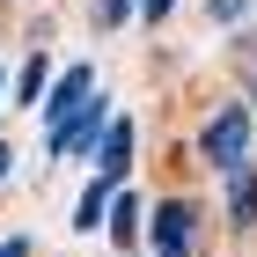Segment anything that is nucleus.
Instances as JSON below:
<instances>
[{
  "label": "nucleus",
  "instance_id": "nucleus-5",
  "mask_svg": "<svg viewBox=\"0 0 257 257\" xmlns=\"http://www.w3.org/2000/svg\"><path fill=\"white\" fill-rule=\"evenodd\" d=\"M88 88H96V66H66V74H59V88L44 96V110H52V125H59L66 110H81V96H88Z\"/></svg>",
  "mask_w": 257,
  "mask_h": 257
},
{
  "label": "nucleus",
  "instance_id": "nucleus-11",
  "mask_svg": "<svg viewBox=\"0 0 257 257\" xmlns=\"http://www.w3.org/2000/svg\"><path fill=\"white\" fill-rule=\"evenodd\" d=\"M0 257H30V235H8V242H0Z\"/></svg>",
  "mask_w": 257,
  "mask_h": 257
},
{
  "label": "nucleus",
  "instance_id": "nucleus-9",
  "mask_svg": "<svg viewBox=\"0 0 257 257\" xmlns=\"http://www.w3.org/2000/svg\"><path fill=\"white\" fill-rule=\"evenodd\" d=\"M44 81H52V66L30 52V59H22V88H15V96H22V103H37V96H44Z\"/></svg>",
  "mask_w": 257,
  "mask_h": 257
},
{
  "label": "nucleus",
  "instance_id": "nucleus-2",
  "mask_svg": "<svg viewBox=\"0 0 257 257\" xmlns=\"http://www.w3.org/2000/svg\"><path fill=\"white\" fill-rule=\"evenodd\" d=\"M103 96L96 88H88V96H81V110H66L59 125H52V155H96V140H103Z\"/></svg>",
  "mask_w": 257,
  "mask_h": 257
},
{
  "label": "nucleus",
  "instance_id": "nucleus-8",
  "mask_svg": "<svg viewBox=\"0 0 257 257\" xmlns=\"http://www.w3.org/2000/svg\"><path fill=\"white\" fill-rule=\"evenodd\" d=\"M228 220H235V228H250V220H257V169H235V198H228Z\"/></svg>",
  "mask_w": 257,
  "mask_h": 257
},
{
  "label": "nucleus",
  "instance_id": "nucleus-10",
  "mask_svg": "<svg viewBox=\"0 0 257 257\" xmlns=\"http://www.w3.org/2000/svg\"><path fill=\"white\" fill-rule=\"evenodd\" d=\"M169 8H177V0H140V22H162Z\"/></svg>",
  "mask_w": 257,
  "mask_h": 257
},
{
  "label": "nucleus",
  "instance_id": "nucleus-1",
  "mask_svg": "<svg viewBox=\"0 0 257 257\" xmlns=\"http://www.w3.org/2000/svg\"><path fill=\"white\" fill-rule=\"evenodd\" d=\"M198 147H206V162H213V169H228V177H235V169H250V110H235V103H228V110H213V118H206V133H198Z\"/></svg>",
  "mask_w": 257,
  "mask_h": 257
},
{
  "label": "nucleus",
  "instance_id": "nucleus-4",
  "mask_svg": "<svg viewBox=\"0 0 257 257\" xmlns=\"http://www.w3.org/2000/svg\"><path fill=\"white\" fill-rule=\"evenodd\" d=\"M96 162H103V177H110V184H125V169H133V118H110V125H103Z\"/></svg>",
  "mask_w": 257,
  "mask_h": 257
},
{
  "label": "nucleus",
  "instance_id": "nucleus-3",
  "mask_svg": "<svg viewBox=\"0 0 257 257\" xmlns=\"http://www.w3.org/2000/svg\"><path fill=\"white\" fill-rule=\"evenodd\" d=\"M191 228H198V206H184V198L155 206V250H191Z\"/></svg>",
  "mask_w": 257,
  "mask_h": 257
},
{
  "label": "nucleus",
  "instance_id": "nucleus-12",
  "mask_svg": "<svg viewBox=\"0 0 257 257\" xmlns=\"http://www.w3.org/2000/svg\"><path fill=\"white\" fill-rule=\"evenodd\" d=\"M8 169H15V147H8V140H0V177H8Z\"/></svg>",
  "mask_w": 257,
  "mask_h": 257
},
{
  "label": "nucleus",
  "instance_id": "nucleus-6",
  "mask_svg": "<svg viewBox=\"0 0 257 257\" xmlns=\"http://www.w3.org/2000/svg\"><path fill=\"white\" fill-rule=\"evenodd\" d=\"M110 235H118V250L140 242V191H110Z\"/></svg>",
  "mask_w": 257,
  "mask_h": 257
},
{
  "label": "nucleus",
  "instance_id": "nucleus-7",
  "mask_svg": "<svg viewBox=\"0 0 257 257\" xmlns=\"http://www.w3.org/2000/svg\"><path fill=\"white\" fill-rule=\"evenodd\" d=\"M110 191H118L110 177L88 184V191H81V206H74V228H103V220H110Z\"/></svg>",
  "mask_w": 257,
  "mask_h": 257
},
{
  "label": "nucleus",
  "instance_id": "nucleus-13",
  "mask_svg": "<svg viewBox=\"0 0 257 257\" xmlns=\"http://www.w3.org/2000/svg\"><path fill=\"white\" fill-rule=\"evenodd\" d=\"M0 88H8V74H0Z\"/></svg>",
  "mask_w": 257,
  "mask_h": 257
}]
</instances>
